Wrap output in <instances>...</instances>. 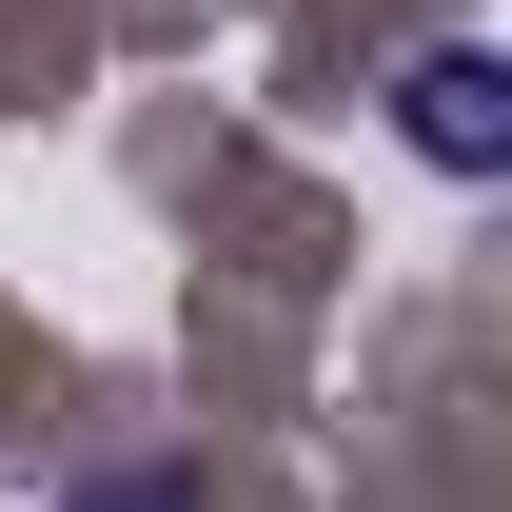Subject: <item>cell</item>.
<instances>
[{"label":"cell","instance_id":"6da1fadb","mask_svg":"<svg viewBox=\"0 0 512 512\" xmlns=\"http://www.w3.org/2000/svg\"><path fill=\"white\" fill-rule=\"evenodd\" d=\"M493 60H473V40H434V60H414V158H453V178H493Z\"/></svg>","mask_w":512,"mask_h":512}]
</instances>
